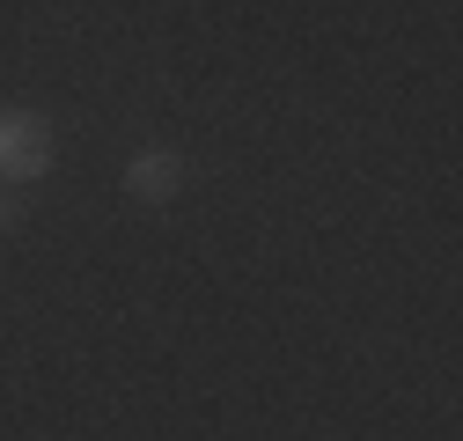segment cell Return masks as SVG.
I'll use <instances>...</instances> for the list:
<instances>
[{"label":"cell","mask_w":463,"mask_h":441,"mask_svg":"<svg viewBox=\"0 0 463 441\" xmlns=\"http://www.w3.org/2000/svg\"><path fill=\"white\" fill-rule=\"evenodd\" d=\"M52 162H60V133H52V118L8 103V110H0V184L30 192V184L52 177Z\"/></svg>","instance_id":"cell-1"},{"label":"cell","mask_w":463,"mask_h":441,"mask_svg":"<svg viewBox=\"0 0 463 441\" xmlns=\"http://www.w3.org/2000/svg\"><path fill=\"white\" fill-rule=\"evenodd\" d=\"M126 192L140 206H169V199L184 192V155L177 147H133L126 155Z\"/></svg>","instance_id":"cell-2"},{"label":"cell","mask_w":463,"mask_h":441,"mask_svg":"<svg viewBox=\"0 0 463 441\" xmlns=\"http://www.w3.org/2000/svg\"><path fill=\"white\" fill-rule=\"evenodd\" d=\"M23 220H30V213H23V192L0 184V229H23Z\"/></svg>","instance_id":"cell-3"}]
</instances>
